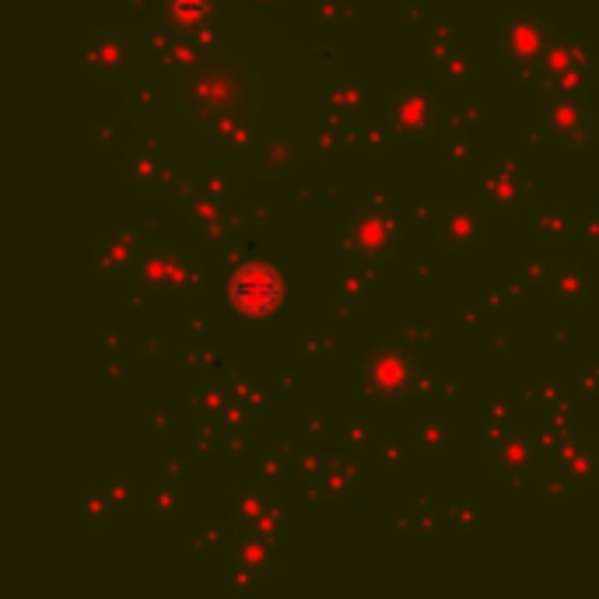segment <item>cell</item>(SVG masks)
<instances>
[{"label": "cell", "mask_w": 599, "mask_h": 599, "mask_svg": "<svg viewBox=\"0 0 599 599\" xmlns=\"http://www.w3.org/2000/svg\"><path fill=\"white\" fill-rule=\"evenodd\" d=\"M470 204H456L446 214L438 217V235H441V246L449 250H474L480 246V232H484V221L470 217Z\"/></svg>", "instance_id": "2"}, {"label": "cell", "mask_w": 599, "mask_h": 599, "mask_svg": "<svg viewBox=\"0 0 599 599\" xmlns=\"http://www.w3.org/2000/svg\"><path fill=\"white\" fill-rule=\"evenodd\" d=\"M165 8H169L175 26H183V29L200 26V21H204V14H207L204 0H165Z\"/></svg>", "instance_id": "4"}, {"label": "cell", "mask_w": 599, "mask_h": 599, "mask_svg": "<svg viewBox=\"0 0 599 599\" xmlns=\"http://www.w3.org/2000/svg\"><path fill=\"white\" fill-rule=\"evenodd\" d=\"M501 39H505V42H501V50L516 53V47H522V57L537 53V50L544 47L540 29H537V26H529V21H512V26H508V32H505Z\"/></svg>", "instance_id": "3"}, {"label": "cell", "mask_w": 599, "mask_h": 599, "mask_svg": "<svg viewBox=\"0 0 599 599\" xmlns=\"http://www.w3.org/2000/svg\"><path fill=\"white\" fill-rule=\"evenodd\" d=\"M229 298L235 305L238 316H250L260 319L266 313H274L284 298V281L277 277L274 266L266 263H246L238 266L229 281Z\"/></svg>", "instance_id": "1"}]
</instances>
